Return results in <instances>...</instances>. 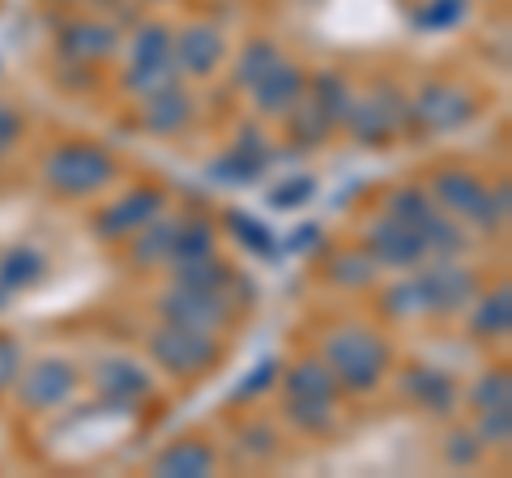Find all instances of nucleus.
<instances>
[{
    "label": "nucleus",
    "instance_id": "obj_17",
    "mask_svg": "<svg viewBox=\"0 0 512 478\" xmlns=\"http://www.w3.org/2000/svg\"><path fill=\"white\" fill-rule=\"evenodd\" d=\"M210 470H214V453L197 440H180V444H171L163 457H154V474H167V478H188V474L201 478Z\"/></svg>",
    "mask_w": 512,
    "mask_h": 478
},
{
    "label": "nucleus",
    "instance_id": "obj_10",
    "mask_svg": "<svg viewBox=\"0 0 512 478\" xmlns=\"http://www.w3.org/2000/svg\"><path fill=\"white\" fill-rule=\"evenodd\" d=\"M73 385H77V376H73L69 363L52 359V363H39V368H30V372L22 376L18 393H22V402H26L30 410H52V406H60V402H69Z\"/></svg>",
    "mask_w": 512,
    "mask_h": 478
},
{
    "label": "nucleus",
    "instance_id": "obj_5",
    "mask_svg": "<svg viewBox=\"0 0 512 478\" xmlns=\"http://www.w3.org/2000/svg\"><path fill=\"white\" fill-rule=\"evenodd\" d=\"M158 308H163L167 325H184V329H197V333H210L227 321V295L222 291H188V286H180V291L163 295Z\"/></svg>",
    "mask_w": 512,
    "mask_h": 478
},
{
    "label": "nucleus",
    "instance_id": "obj_34",
    "mask_svg": "<svg viewBox=\"0 0 512 478\" xmlns=\"http://www.w3.org/2000/svg\"><path fill=\"white\" fill-rule=\"evenodd\" d=\"M384 312H389V316H419V312H427L423 308V295H419V282L393 286V291L384 295Z\"/></svg>",
    "mask_w": 512,
    "mask_h": 478
},
{
    "label": "nucleus",
    "instance_id": "obj_31",
    "mask_svg": "<svg viewBox=\"0 0 512 478\" xmlns=\"http://www.w3.org/2000/svg\"><path fill=\"white\" fill-rule=\"evenodd\" d=\"M316 103L325 107V116L329 120H342L346 111H350V90L338 73H325V77H316Z\"/></svg>",
    "mask_w": 512,
    "mask_h": 478
},
{
    "label": "nucleus",
    "instance_id": "obj_24",
    "mask_svg": "<svg viewBox=\"0 0 512 478\" xmlns=\"http://www.w3.org/2000/svg\"><path fill=\"white\" fill-rule=\"evenodd\" d=\"M508 325H512V295L504 286V291L483 299V308H478V316H474V333H483V338H504Z\"/></svg>",
    "mask_w": 512,
    "mask_h": 478
},
{
    "label": "nucleus",
    "instance_id": "obj_23",
    "mask_svg": "<svg viewBox=\"0 0 512 478\" xmlns=\"http://www.w3.org/2000/svg\"><path fill=\"white\" fill-rule=\"evenodd\" d=\"M43 269H47V261L35 248H13V252H5V261H0V282L26 291V286H35L43 278Z\"/></svg>",
    "mask_w": 512,
    "mask_h": 478
},
{
    "label": "nucleus",
    "instance_id": "obj_38",
    "mask_svg": "<svg viewBox=\"0 0 512 478\" xmlns=\"http://www.w3.org/2000/svg\"><path fill=\"white\" fill-rule=\"evenodd\" d=\"M461 13H466V0H431V5L419 13V26H453Z\"/></svg>",
    "mask_w": 512,
    "mask_h": 478
},
{
    "label": "nucleus",
    "instance_id": "obj_18",
    "mask_svg": "<svg viewBox=\"0 0 512 478\" xmlns=\"http://www.w3.org/2000/svg\"><path fill=\"white\" fill-rule=\"evenodd\" d=\"M218 60H222V35L214 26H192L188 35L180 39V65L188 73L205 77V73L218 69Z\"/></svg>",
    "mask_w": 512,
    "mask_h": 478
},
{
    "label": "nucleus",
    "instance_id": "obj_20",
    "mask_svg": "<svg viewBox=\"0 0 512 478\" xmlns=\"http://www.w3.org/2000/svg\"><path fill=\"white\" fill-rule=\"evenodd\" d=\"M286 389H291V397L333 402V393H338V376L329 372L325 359H308V363H295V368H291V376H286Z\"/></svg>",
    "mask_w": 512,
    "mask_h": 478
},
{
    "label": "nucleus",
    "instance_id": "obj_41",
    "mask_svg": "<svg viewBox=\"0 0 512 478\" xmlns=\"http://www.w3.org/2000/svg\"><path fill=\"white\" fill-rule=\"evenodd\" d=\"M448 461H457V466H474V461H478L474 436H453V440H448Z\"/></svg>",
    "mask_w": 512,
    "mask_h": 478
},
{
    "label": "nucleus",
    "instance_id": "obj_1",
    "mask_svg": "<svg viewBox=\"0 0 512 478\" xmlns=\"http://www.w3.org/2000/svg\"><path fill=\"white\" fill-rule=\"evenodd\" d=\"M325 363H329V372L338 376V385L372 389L376 380L384 376V368H389V346H384L376 333H367V329H346V333H333L329 338Z\"/></svg>",
    "mask_w": 512,
    "mask_h": 478
},
{
    "label": "nucleus",
    "instance_id": "obj_12",
    "mask_svg": "<svg viewBox=\"0 0 512 478\" xmlns=\"http://www.w3.org/2000/svg\"><path fill=\"white\" fill-rule=\"evenodd\" d=\"M367 244H372L376 261L393 265V269L414 265V261H423V257H427L423 244H419V235H414L410 227H402L397 218H380V222H372V231H367Z\"/></svg>",
    "mask_w": 512,
    "mask_h": 478
},
{
    "label": "nucleus",
    "instance_id": "obj_40",
    "mask_svg": "<svg viewBox=\"0 0 512 478\" xmlns=\"http://www.w3.org/2000/svg\"><path fill=\"white\" fill-rule=\"evenodd\" d=\"M18 363H22L18 346H13L9 338H0V389H5V385H13V380H18Z\"/></svg>",
    "mask_w": 512,
    "mask_h": 478
},
{
    "label": "nucleus",
    "instance_id": "obj_26",
    "mask_svg": "<svg viewBox=\"0 0 512 478\" xmlns=\"http://www.w3.org/2000/svg\"><path fill=\"white\" fill-rule=\"evenodd\" d=\"M171 244H175V222H146L141 227V239H137V248H133V257L141 265H150V261H163L171 257Z\"/></svg>",
    "mask_w": 512,
    "mask_h": 478
},
{
    "label": "nucleus",
    "instance_id": "obj_3",
    "mask_svg": "<svg viewBox=\"0 0 512 478\" xmlns=\"http://www.w3.org/2000/svg\"><path fill=\"white\" fill-rule=\"evenodd\" d=\"M111 180V158L94 146H60L47 158V184L60 188V193H99Z\"/></svg>",
    "mask_w": 512,
    "mask_h": 478
},
{
    "label": "nucleus",
    "instance_id": "obj_25",
    "mask_svg": "<svg viewBox=\"0 0 512 478\" xmlns=\"http://www.w3.org/2000/svg\"><path fill=\"white\" fill-rule=\"evenodd\" d=\"M291 124H295V133H299L303 146H316V141L329 133V124H333V120L325 116V107H320L316 99L299 94V103L291 107Z\"/></svg>",
    "mask_w": 512,
    "mask_h": 478
},
{
    "label": "nucleus",
    "instance_id": "obj_9",
    "mask_svg": "<svg viewBox=\"0 0 512 478\" xmlns=\"http://www.w3.org/2000/svg\"><path fill=\"white\" fill-rule=\"evenodd\" d=\"M350 129H355L359 141H367V146H380V141H389L397 133V124L406 120L402 103H397V94L389 99V94H372V99H359V107L346 111Z\"/></svg>",
    "mask_w": 512,
    "mask_h": 478
},
{
    "label": "nucleus",
    "instance_id": "obj_6",
    "mask_svg": "<svg viewBox=\"0 0 512 478\" xmlns=\"http://www.w3.org/2000/svg\"><path fill=\"white\" fill-rule=\"evenodd\" d=\"M414 282H419V295H423L427 312H457L478 295V278L470 274V269H461V265L423 269Z\"/></svg>",
    "mask_w": 512,
    "mask_h": 478
},
{
    "label": "nucleus",
    "instance_id": "obj_30",
    "mask_svg": "<svg viewBox=\"0 0 512 478\" xmlns=\"http://www.w3.org/2000/svg\"><path fill=\"white\" fill-rule=\"evenodd\" d=\"M158 60H171V35L167 26H146L133 43V65H158Z\"/></svg>",
    "mask_w": 512,
    "mask_h": 478
},
{
    "label": "nucleus",
    "instance_id": "obj_29",
    "mask_svg": "<svg viewBox=\"0 0 512 478\" xmlns=\"http://www.w3.org/2000/svg\"><path fill=\"white\" fill-rule=\"evenodd\" d=\"M474 406H478V410L512 406V376H508L504 368H500V372H487V376L474 385Z\"/></svg>",
    "mask_w": 512,
    "mask_h": 478
},
{
    "label": "nucleus",
    "instance_id": "obj_13",
    "mask_svg": "<svg viewBox=\"0 0 512 478\" xmlns=\"http://www.w3.org/2000/svg\"><path fill=\"white\" fill-rule=\"evenodd\" d=\"M252 94H256V103H261V111H269V116L291 111L299 103V94H303V73L295 65H286V60H278V65L252 86Z\"/></svg>",
    "mask_w": 512,
    "mask_h": 478
},
{
    "label": "nucleus",
    "instance_id": "obj_27",
    "mask_svg": "<svg viewBox=\"0 0 512 478\" xmlns=\"http://www.w3.org/2000/svg\"><path fill=\"white\" fill-rule=\"evenodd\" d=\"M128 90L137 94H154V90H167L175 86V60H158V65H133L124 73Z\"/></svg>",
    "mask_w": 512,
    "mask_h": 478
},
{
    "label": "nucleus",
    "instance_id": "obj_32",
    "mask_svg": "<svg viewBox=\"0 0 512 478\" xmlns=\"http://www.w3.org/2000/svg\"><path fill=\"white\" fill-rule=\"evenodd\" d=\"M278 60H282V56H278L274 43H252L248 52H244V65H239V86H256L269 69L278 65Z\"/></svg>",
    "mask_w": 512,
    "mask_h": 478
},
{
    "label": "nucleus",
    "instance_id": "obj_21",
    "mask_svg": "<svg viewBox=\"0 0 512 478\" xmlns=\"http://www.w3.org/2000/svg\"><path fill=\"white\" fill-rule=\"evenodd\" d=\"M60 47H64V56H73V60H99V56H107L111 47H116V35H111L107 26L77 22V26H69L60 35Z\"/></svg>",
    "mask_w": 512,
    "mask_h": 478
},
{
    "label": "nucleus",
    "instance_id": "obj_35",
    "mask_svg": "<svg viewBox=\"0 0 512 478\" xmlns=\"http://www.w3.org/2000/svg\"><path fill=\"white\" fill-rule=\"evenodd\" d=\"M291 419L303 432H325L329 427V402H312V397H291Z\"/></svg>",
    "mask_w": 512,
    "mask_h": 478
},
{
    "label": "nucleus",
    "instance_id": "obj_11",
    "mask_svg": "<svg viewBox=\"0 0 512 478\" xmlns=\"http://www.w3.org/2000/svg\"><path fill=\"white\" fill-rule=\"evenodd\" d=\"M158 205H163V197L154 193V188H137V193H128L124 201H116L111 210L99 214V235L103 239H120V235H133L141 231L150 218H158Z\"/></svg>",
    "mask_w": 512,
    "mask_h": 478
},
{
    "label": "nucleus",
    "instance_id": "obj_43",
    "mask_svg": "<svg viewBox=\"0 0 512 478\" xmlns=\"http://www.w3.org/2000/svg\"><path fill=\"white\" fill-rule=\"evenodd\" d=\"M269 380H274V363H261V368H256L248 380H244V385H239L235 389V397H248V393H261L265 385H269Z\"/></svg>",
    "mask_w": 512,
    "mask_h": 478
},
{
    "label": "nucleus",
    "instance_id": "obj_36",
    "mask_svg": "<svg viewBox=\"0 0 512 478\" xmlns=\"http://www.w3.org/2000/svg\"><path fill=\"white\" fill-rule=\"evenodd\" d=\"M367 278H372V261L359 257V252H342V257H333V282L355 286V282H367Z\"/></svg>",
    "mask_w": 512,
    "mask_h": 478
},
{
    "label": "nucleus",
    "instance_id": "obj_14",
    "mask_svg": "<svg viewBox=\"0 0 512 478\" xmlns=\"http://www.w3.org/2000/svg\"><path fill=\"white\" fill-rule=\"evenodd\" d=\"M265 163H269L265 141L248 129L244 137H239V146L227 158H218V163H214V180H222V184H248V180H256V175L265 171Z\"/></svg>",
    "mask_w": 512,
    "mask_h": 478
},
{
    "label": "nucleus",
    "instance_id": "obj_28",
    "mask_svg": "<svg viewBox=\"0 0 512 478\" xmlns=\"http://www.w3.org/2000/svg\"><path fill=\"white\" fill-rule=\"evenodd\" d=\"M214 248V235L205 222H188V227H175V244H171V257L175 261H192V257H210Z\"/></svg>",
    "mask_w": 512,
    "mask_h": 478
},
{
    "label": "nucleus",
    "instance_id": "obj_16",
    "mask_svg": "<svg viewBox=\"0 0 512 478\" xmlns=\"http://www.w3.org/2000/svg\"><path fill=\"white\" fill-rule=\"evenodd\" d=\"M188 116H192V103H188V94H180L175 86L146 94V116H141V120H146L150 133H163V137L180 133L188 124Z\"/></svg>",
    "mask_w": 512,
    "mask_h": 478
},
{
    "label": "nucleus",
    "instance_id": "obj_8",
    "mask_svg": "<svg viewBox=\"0 0 512 478\" xmlns=\"http://www.w3.org/2000/svg\"><path fill=\"white\" fill-rule=\"evenodd\" d=\"M436 201L444 205V210L461 214V218H474V222H483V227H495L491 193L474 180V175H466V171H444L436 180Z\"/></svg>",
    "mask_w": 512,
    "mask_h": 478
},
{
    "label": "nucleus",
    "instance_id": "obj_2",
    "mask_svg": "<svg viewBox=\"0 0 512 478\" xmlns=\"http://www.w3.org/2000/svg\"><path fill=\"white\" fill-rule=\"evenodd\" d=\"M389 218L410 227L414 235H419L423 252H436V257H453V252H461V244H466L461 231L436 210V201H431L423 188H402V193H393Z\"/></svg>",
    "mask_w": 512,
    "mask_h": 478
},
{
    "label": "nucleus",
    "instance_id": "obj_44",
    "mask_svg": "<svg viewBox=\"0 0 512 478\" xmlns=\"http://www.w3.org/2000/svg\"><path fill=\"white\" fill-rule=\"evenodd\" d=\"M312 244H316V227H299L291 248H295V252H303V248H312Z\"/></svg>",
    "mask_w": 512,
    "mask_h": 478
},
{
    "label": "nucleus",
    "instance_id": "obj_42",
    "mask_svg": "<svg viewBox=\"0 0 512 478\" xmlns=\"http://www.w3.org/2000/svg\"><path fill=\"white\" fill-rule=\"evenodd\" d=\"M18 133H22V120L13 116L5 103H0V150H9L13 141H18Z\"/></svg>",
    "mask_w": 512,
    "mask_h": 478
},
{
    "label": "nucleus",
    "instance_id": "obj_45",
    "mask_svg": "<svg viewBox=\"0 0 512 478\" xmlns=\"http://www.w3.org/2000/svg\"><path fill=\"white\" fill-rule=\"evenodd\" d=\"M0 308H5V295H0Z\"/></svg>",
    "mask_w": 512,
    "mask_h": 478
},
{
    "label": "nucleus",
    "instance_id": "obj_19",
    "mask_svg": "<svg viewBox=\"0 0 512 478\" xmlns=\"http://www.w3.org/2000/svg\"><path fill=\"white\" fill-rule=\"evenodd\" d=\"M406 393H410L419 406H431L436 414H448V410L457 406L453 380H448L444 372H436V368H414V372L406 376Z\"/></svg>",
    "mask_w": 512,
    "mask_h": 478
},
{
    "label": "nucleus",
    "instance_id": "obj_4",
    "mask_svg": "<svg viewBox=\"0 0 512 478\" xmlns=\"http://www.w3.org/2000/svg\"><path fill=\"white\" fill-rule=\"evenodd\" d=\"M150 355L163 363L167 372L192 376V372H205L218 359V346H214L210 333H197V329H184V325H167V329H158L150 338Z\"/></svg>",
    "mask_w": 512,
    "mask_h": 478
},
{
    "label": "nucleus",
    "instance_id": "obj_39",
    "mask_svg": "<svg viewBox=\"0 0 512 478\" xmlns=\"http://www.w3.org/2000/svg\"><path fill=\"white\" fill-rule=\"evenodd\" d=\"M312 193H316V180H308V175H299V180L274 188V197H269V201H274L278 210H291V205H303Z\"/></svg>",
    "mask_w": 512,
    "mask_h": 478
},
{
    "label": "nucleus",
    "instance_id": "obj_22",
    "mask_svg": "<svg viewBox=\"0 0 512 478\" xmlns=\"http://www.w3.org/2000/svg\"><path fill=\"white\" fill-rule=\"evenodd\" d=\"M180 286H188V291H222L235 274L227 265H218L214 257H192V261H180Z\"/></svg>",
    "mask_w": 512,
    "mask_h": 478
},
{
    "label": "nucleus",
    "instance_id": "obj_7",
    "mask_svg": "<svg viewBox=\"0 0 512 478\" xmlns=\"http://www.w3.org/2000/svg\"><path fill=\"white\" fill-rule=\"evenodd\" d=\"M474 116V99L466 90H457V86H427L419 94V103H414V124L427 133H448V129H457V124H466Z\"/></svg>",
    "mask_w": 512,
    "mask_h": 478
},
{
    "label": "nucleus",
    "instance_id": "obj_37",
    "mask_svg": "<svg viewBox=\"0 0 512 478\" xmlns=\"http://www.w3.org/2000/svg\"><path fill=\"white\" fill-rule=\"evenodd\" d=\"M483 444H508L512 436V406H500V410H483V427H478Z\"/></svg>",
    "mask_w": 512,
    "mask_h": 478
},
{
    "label": "nucleus",
    "instance_id": "obj_15",
    "mask_svg": "<svg viewBox=\"0 0 512 478\" xmlns=\"http://www.w3.org/2000/svg\"><path fill=\"white\" fill-rule=\"evenodd\" d=\"M94 380H99V389L107 393L111 406H133L137 397L150 393V376L141 372L137 363H116V359H111V363H103Z\"/></svg>",
    "mask_w": 512,
    "mask_h": 478
},
{
    "label": "nucleus",
    "instance_id": "obj_33",
    "mask_svg": "<svg viewBox=\"0 0 512 478\" xmlns=\"http://www.w3.org/2000/svg\"><path fill=\"white\" fill-rule=\"evenodd\" d=\"M227 227L239 231V244L252 248V252H274V239H269L265 222H256L248 214H227Z\"/></svg>",
    "mask_w": 512,
    "mask_h": 478
}]
</instances>
